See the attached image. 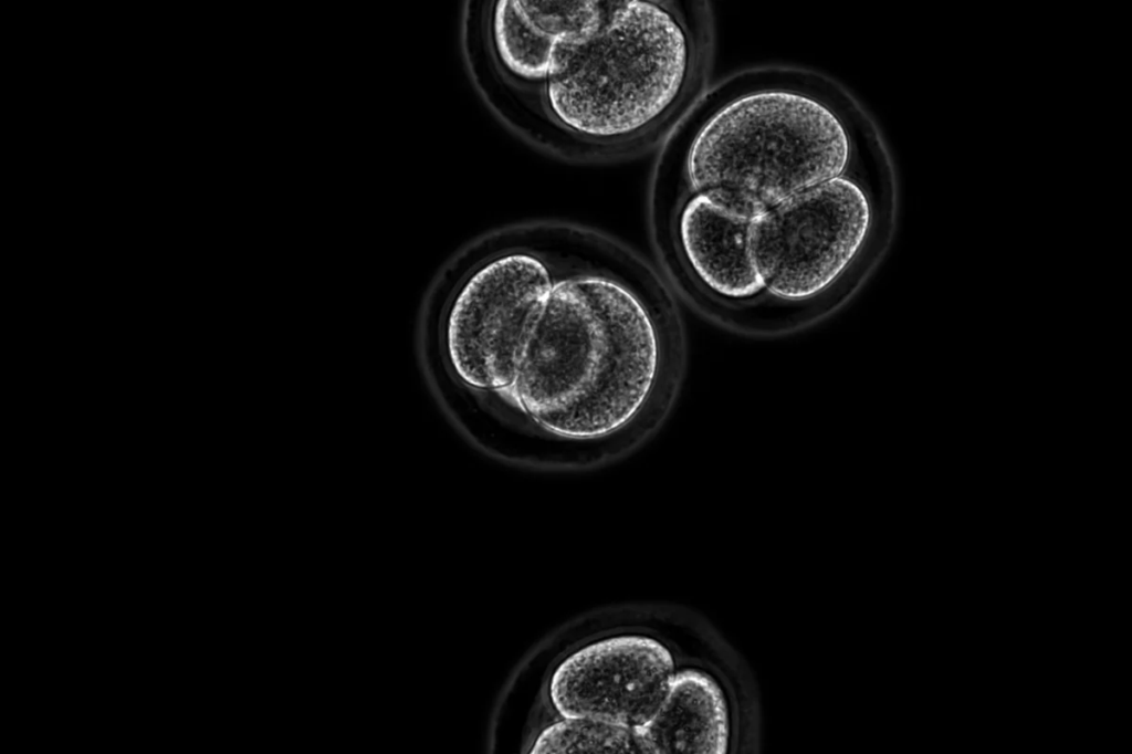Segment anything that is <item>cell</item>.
<instances>
[{
  "label": "cell",
  "instance_id": "cell-1",
  "mask_svg": "<svg viewBox=\"0 0 1132 754\" xmlns=\"http://www.w3.org/2000/svg\"><path fill=\"white\" fill-rule=\"evenodd\" d=\"M662 345L643 301L601 274L555 281L504 396L541 431L568 441L632 423L660 380Z\"/></svg>",
  "mask_w": 1132,
  "mask_h": 754
},
{
  "label": "cell",
  "instance_id": "cell-2",
  "mask_svg": "<svg viewBox=\"0 0 1132 754\" xmlns=\"http://www.w3.org/2000/svg\"><path fill=\"white\" fill-rule=\"evenodd\" d=\"M853 139L827 101L789 86H764L714 106L685 159L692 193L755 218L783 200L846 175Z\"/></svg>",
  "mask_w": 1132,
  "mask_h": 754
},
{
  "label": "cell",
  "instance_id": "cell-3",
  "mask_svg": "<svg viewBox=\"0 0 1132 754\" xmlns=\"http://www.w3.org/2000/svg\"><path fill=\"white\" fill-rule=\"evenodd\" d=\"M691 64L689 34L669 9L643 0L604 2L595 22L554 44L546 105L584 137H630L672 108Z\"/></svg>",
  "mask_w": 1132,
  "mask_h": 754
},
{
  "label": "cell",
  "instance_id": "cell-4",
  "mask_svg": "<svg viewBox=\"0 0 1132 754\" xmlns=\"http://www.w3.org/2000/svg\"><path fill=\"white\" fill-rule=\"evenodd\" d=\"M554 283L549 266L526 252L495 256L465 275L440 327L442 355L458 383L482 394H507Z\"/></svg>",
  "mask_w": 1132,
  "mask_h": 754
},
{
  "label": "cell",
  "instance_id": "cell-5",
  "mask_svg": "<svg viewBox=\"0 0 1132 754\" xmlns=\"http://www.w3.org/2000/svg\"><path fill=\"white\" fill-rule=\"evenodd\" d=\"M872 221L868 193L847 174L759 213L750 228L748 251L764 290L786 301L821 294L857 259Z\"/></svg>",
  "mask_w": 1132,
  "mask_h": 754
},
{
  "label": "cell",
  "instance_id": "cell-6",
  "mask_svg": "<svg viewBox=\"0 0 1132 754\" xmlns=\"http://www.w3.org/2000/svg\"><path fill=\"white\" fill-rule=\"evenodd\" d=\"M669 649L643 635L588 643L553 671L548 695L562 718H589L636 730L663 703L675 674Z\"/></svg>",
  "mask_w": 1132,
  "mask_h": 754
},
{
  "label": "cell",
  "instance_id": "cell-7",
  "mask_svg": "<svg viewBox=\"0 0 1132 754\" xmlns=\"http://www.w3.org/2000/svg\"><path fill=\"white\" fill-rule=\"evenodd\" d=\"M753 219L703 192L692 193L680 211L682 253L699 280L722 297L746 300L764 291L748 251Z\"/></svg>",
  "mask_w": 1132,
  "mask_h": 754
},
{
  "label": "cell",
  "instance_id": "cell-8",
  "mask_svg": "<svg viewBox=\"0 0 1132 754\" xmlns=\"http://www.w3.org/2000/svg\"><path fill=\"white\" fill-rule=\"evenodd\" d=\"M635 732L643 754H724L730 740L725 695L711 674L677 671L657 713Z\"/></svg>",
  "mask_w": 1132,
  "mask_h": 754
},
{
  "label": "cell",
  "instance_id": "cell-9",
  "mask_svg": "<svg viewBox=\"0 0 1132 754\" xmlns=\"http://www.w3.org/2000/svg\"><path fill=\"white\" fill-rule=\"evenodd\" d=\"M491 33L495 53L511 74L525 81L545 80L558 39L530 15L522 1L495 3Z\"/></svg>",
  "mask_w": 1132,
  "mask_h": 754
},
{
  "label": "cell",
  "instance_id": "cell-10",
  "mask_svg": "<svg viewBox=\"0 0 1132 754\" xmlns=\"http://www.w3.org/2000/svg\"><path fill=\"white\" fill-rule=\"evenodd\" d=\"M533 754L642 753L632 729L589 718H563L535 739Z\"/></svg>",
  "mask_w": 1132,
  "mask_h": 754
}]
</instances>
